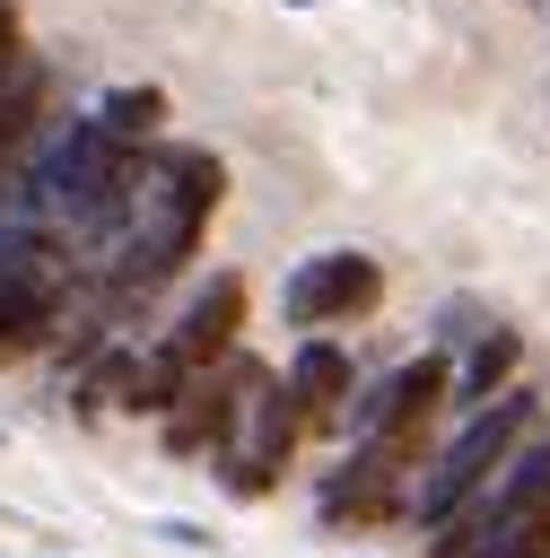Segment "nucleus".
Wrapping results in <instances>:
<instances>
[{
    "instance_id": "obj_1",
    "label": "nucleus",
    "mask_w": 550,
    "mask_h": 558,
    "mask_svg": "<svg viewBox=\"0 0 550 558\" xmlns=\"http://www.w3.org/2000/svg\"><path fill=\"white\" fill-rule=\"evenodd\" d=\"M218 192H227V166H218L210 148H157V157L140 166V183H131L113 235H105V270H96L113 314H122L131 296L166 288V279L192 262V244H201Z\"/></svg>"
},
{
    "instance_id": "obj_2",
    "label": "nucleus",
    "mask_w": 550,
    "mask_h": 558,
    "mask_svg": "<svg viewBox=\"0 0 550 558\" xmlns=\"http://www.w3.org/2000/svg\"><path fill=\"white\" fill-rule=\"evenodd\" d=\"M140 166H148L140 140H122L105 113H87V122H52V140L35 148V166H26L17 192H9V218L105 244L113 218H122V201H131V183H140Z\"/></svg>"
},
{
    "instance_id": "obj_3",
    "label": "nucleus",
    "mask_w": 550,
    "mask_h": 558,
    "mask_svg": "<svg viewBox=\"0 0 550 558\" xmlns=\"http://www.w3.org/2000/svg\"><path fill=\"white\" fill-rule=\"evenodd\" d=\"M437 558H550V436L498 462V480L437 523Z\"/></svg>"
},
{
    "instance_id": "obj_4",
    "label": "nucleus",
    "mask_w": 550,
    "mask_h": 558,
    "mask_svg": "<svg viewBox=\"0 0 550 558\" xmlns=\"http://www.w3.org/2000/svg\"><path fill=\"white\" fill-rule=\"evenodd\" d=\"M524 427H533V392H489L480 410H463V427H454V445L419 471V488H410V514L437 532L454 506H471L489 480H498V462L524 445Z\"/></svg>"
},
{
    "instance_id": "obj_5",
    "label": "nucleus",
    "mask_w": 550,
    "mask_h": 558,
    "mask_svg": "<svg viewBox=\"0 0 550 558\" xmlns=\"http://www.w3.org/2000/svg\"><path fill=\"white\" fill-rule=\"evenodd\" d=\"M61 305H70V244L0 209V357H26L35 340H52Z\"/></svg>"
},
{
    "instance_id": "obj_6",
    "label": "nucleus",
    "mask_w": 550,
    "mask_h": 558,
    "mask_svg": "<svg viewBox=\"0 0 550 558\" xmlns=\"http://www.w3.org/2000/svg\"><path fill=\"white\" fill-rule=\"evenodd\" d=\"M419 445H428V418H393V427L349 436V462L323 480V514L332 523H393V514H410Z\"/></svg>"
},
{
    "instance_id": "obj_7",
    "label": "nucleus",
    "mask_w": 550,
    "mask_h": 558,
    "mask_svg": "<svg viewBox=\"0 0 550 558\" xmlns=\"http://www.w3.org/2000/svg\"><path fill=\"white\" fill-rule=\"evenodd\" d=\"M262 375H271L262 357H236V349H227V357H210V366H201V375L175 392V410L157 418V427H166V453H183V462H192V453H218V445L236 436L244 392H253Z\"/></svg>"
},
{
    "instance_id": "obj_8",
    "label": "nucleus",
    "mask_w": 550,
    "mask_h": 558,
    "mask_svg": "<svg viewBox=\"0 0 550 558\" xmlns=\"http://www.w3.org/2000/svg\"><path fill=\"white\" fill-rule=\"evenodd\" d=\"M297 427H306L297 392H288L279 375H262V384L244 392V418H236V436L218 445V462H227V488H236V497H262V488L279 480V462L297 453Z\"/></svg>"
},
{
    "instance_id": "obj_9",
    "label": "nucleus",
    "mask_w": 550,
    "mask_h": 558,
    "mask_svg": "<svg viewBox=\"0 0 550 558\" xmlns=\"http://www.w3.org/2000/svg\"><path fill=\"white\" fill-rule=\"evenodd\" d=\"M375 296H384V270H375L367 253H306V262L279 279V314H288L297 331L358 323V314H375Z\"/></svg>"
},
{
    "instance_id": "obj_10",
    "label": "nucleus",
    "mask_w": 550,
    "mask_h": 558,
    "mask_svg": "<svg viewBox=\"0 0 550 558\" xmlns=\"http://www.w3.org/2000/svg\"><path fill=\"white\" fill-rule=\"evenodd\" d=\"M236 323H244V279H227V270H218V279H210V288H201V296L175 314L166 349H175V357L201 375L210 357H227V349H236Z\"/></svg>"
},
{
    "instance_id": "obj_11",
    "label": "nucleus",
    "mask_w": 550,
    "mask_h": 558,
    "mask_svg": "<svg viewBox=\"0 0 550 558\" xmlns=\"http://www.w3.org/2000/svg\"><path fill=\"white\" fill-rule=\"evenodd\" d=\"M288 392H297V410H306L314 427H340V410H349V357H340L332 340H306V349L288 357Z\"/></svg>"
},
{
    "instance_id": "obj_12",
    "label": "nucleus",
    "mask_w": 550,
    "mask_h": 558,
    "mask_svg": "<svg viewBox=\"0 0 550 558\" xmlns=\"http://www.w3.org/2000/svg\"><path fill=\"white\" fill-rule=\"evenodd\" d=\"M515 357H524V340H515V331H471V366L445 384V392H454V410H480L489 392H506Z\"/></svg>"
},
{
    "instance_id": "obj_13",
    "label": "nucleus",
    "mask_w": 550,
    "mask_h": 558,
    "mask_svg": "<svg viewBox=\"0 0 550 558\" xmlns=\"http://www.w3.org/2000/svg\"><path fill=\"white\" fill-rule=\"evenodd\" d=\"M44 105H52V78L35 70V61H17V78L0 87V174H9V157L35 140V122H44Z\"/></svg>"
},
{
    "instance_id": "obj_14",
    "label": "nucleus",
    "mask_w": 550,
    "mask_h": 558,
    "mask_svg": "<svg viewBox=\"0 0 550 558\" xmlns=\"http://www.w3.org/2000/svg\"><path fill=\"white\" fill-rule=\"evenodd\" d=\"M96 113H105V122H113L122 140H148V131L166 122V87H113V96H105Z\"/></svg>"
},
{
    "instance_id": "obj_15",
    "label": "nucleus",
    "mask_w": 550,
    "mask_h": 558,
    "mask_svg": "<svg viewBox=\"0 0 550 558\" xmlns=\"http://www.w3.org/2000/svg\"><path fill=\"white\" fill-rule=\"evenodd\" d=\"M17 61H26V52H17V9H9V0H0V87H9V78H17Z\"/></svg>"
}]
</instances>
